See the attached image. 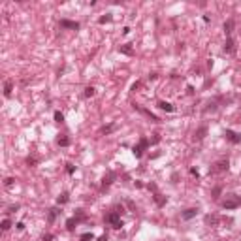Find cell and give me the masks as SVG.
<instances>
[{"instance_id":"cell-36","label":"cell","mask_w":241,"mask_h":241,"mask_svg":"<svg viewBox=\"0 0 241 241\" xmlns=\"http://www.w3.org/2000/svg\"><path fill=\"white\" fill-rule=\"evenodd\" d=\"M158 141H160V136H155V138L151 140V143H158Z\"/></svg>"},{"instance_id":"cell-8","label":"cell","mask_w":241,"mask_h":241,"mask_svg":"<svg viewBox=\"0 0 241 241\" xmlns=\"http://www.w3.org/2000/svg\"><path fill=\"white\" fill-rule=\"evenodd\" d=\"M115 177H117V175H115L113 172H107V175H104V179H102V187H104V189L109 187V185L115 181Z\"/></svg>"},{"instance_id":"cell-40","label":"cell","mask_w":241,"mask_h":241,"mask_svg":"<svg viewBox=\"0 0 241 241\" xmlns=\"http://www.w3.org/2000/svg\"><path fill=\"white\" fill-rule=\"evenodd\" d=\"M239 100H241V96H239Z\"/></svg>"},{"instance_id":"cell-10","label":"cell","mask_w":241,"mask_h":241,"mask_svg":"<svg viewBox=\"0 0 241 241\" xmlns=\"http://www.w3.org/2000/svg\"><path fill=\"white\" fill-rule=\"evenodd\" d=\"M119 53H123V55H134V49H132V45L130 43H123L121 47H119Z\"/></svg>"},{"instance_id":"cell-11","label":"cell","mask_w":241,"mask_h":241,"mask_svg":"<svg viewBox=\"0 0 241 241\" xmlns=\"http://www.w3.org/2000/svg\"><path fill=\"white\" fill-rule=\"evenodd\" d=\"M158 107H160L162 111H168V113H172V111L175 109V107H173L170 102H164V100H160V102H158Z\"/></svg>"},{"instance_id":"cell-4","label":"cell","mask_w":241,"mask_h":241,"mask_svg":"<svg viewBox=\"0 0 241 241\" xmlns=\"http://www.w3.org/2000/svg\"><path fill=\"white\" fill-rule=\"evenodd\" d=\"M224 138H226L230 143H241V134L234 132V130H224Z\"/></svg>"},{"instance_id":"cell-29","label":"cell","mask_w":241,"mask_h":241,"mask_svg":"<svg viewBox=\"0 0 241 241\" xmlns=\"http://www.w3.org/2000/svg\"><path fill=\"white\" fill-rule=\"evenodd\" d=\"M74 170H75L74 164H66V172H68V173H74Z\"/></svg>"},{"instance_id":"cell-21","label":"cell","mask_w":241,"mask_h":241,"mask_svg":"<svg viewBox=\"0 0 241 241\" xmlns=\"http://www.w3.org/2000/svg\"><path fill=\"white\" fill-rule=\"evenodd\" d=\"M232 28H234V21H226V23H224V32H226V34H230V32H232Z\"/></svg>"},{"instance_id":"cell-18","label":"cell","mask_w":241,"mask_h":241,"mask_svg":"<svg viewBox=\"0 0 241 241\" xmlns=\"http://www.w3.org/2000/svg\"><path fill=\"white\" fill-rule=\"evenodd\" d=\"M232 51H234V41L228 38V40H226V43H224V53H232Z\"/></svg>"},{"instance_id":"cell-27","label":"cell","mask_w":241,"mask_h":241,"mask_svg":"<svg viewBox=\"0 0 241 241\" xmlns=\"http://www.w3.org/2000/svg\"><path fill=\"white\" fill-rule=\"evenodd\" d=\"M13 183H15V179H13V177H8V179L4 181V185H6V187H11Z\"/></svg>"},{"instance_id":"cell-24","label":"cell","mask_w":241,"mask_h":241,"mask_svg":"<svg viewBox=\"0 0 241 241\" xmlns=\"http://www.w3.org/2000/svg\"><path fill=\"white\" fill-rule=\"evenodd\" d=\"M113 130H115V124H107V126L102 128V134H109V132H113Z\"/></svg>"},{"instance_id":"cell-20","label":"cell","mask_w":241,"mask_h":241,"mask_svg":"<svg viewBox=\"0 0 241 241\" xmlns=\"http://www.w3.org/2000/svg\"><path fill=\"white\" fill-rule=\"evenodd\" d=\"M68 200H70V198H68V194L64 192V194H60V196L57 198V204H58V205H62V204H66Z\"/></svg>"},{"instance_id":"cell-26","label":"cell","mask_w":241,"mask_h":241,"mask_svg":"<svg viewBox=\"0 0 241 241\" xmlns=\"http://www.w3.org/2000/svg\"><path fill=\"white\" fill-rule=\"evenodd\" d=\"M26 164H28V166H36V164H38V158H36V156H28V158H26Z\"/></svg>"},{"instance_id":"cell-34","label":"cell","mask_w":241,"mask_h":241,"mask_svg":"<svg viewBox=\"0 0 241 241\" xmlns=\"http://www.w3.org/2000/svg\"><path fill=\"white\" fill-rule=\"evenodd\" d=\"M15 226H17V230H25V222H17Z\"/></svg>"},{"instance_id":"cell-30","label":"cell","mask_w":241,"mask_h":241,"mask_svg":"<svg viewBox=\"0 0 241 241\" xmlns=\"http://www.w3.org/2000/svg\"><path fill=\"white\" fill-rule=\"evenodd\" d=\"M140 87H141V83H140V81H136V83H134V85H132V90H138V89H140Z\"/></svg>"},{"instance_id":"cell-31","label":"cell","mask_w":241,"mask_h":241,"mask_svg":"<svg viewBox=\"0 0 241 241\" xmlns=\"http://www.w3.org/2000/svg\"><path fill=\"white\" fill-rule=\"evenodd\" d=\"M147 189H149V190H155V192H156V185H155V183H149V185H147Z\"/></svg>"},{"instance_id":"cell-22","label":"cell","mask_w":241,"mask_h":241,"mask_svg":"<svg viewBox=\"0 0 241 241\" xmlns=\"http://www.w3.org/2000/svg\"><path fill=\"white\" fill-rule=\"evenodd\" d=\"M9 226H11V221H9V219H4V221H2V224H0V228H2L4 232H6V230H9Z\"/></svg>"},{"instance_id":"cell-25","label":"cell","mask_w":241,"mask_h":241,"mask_svg":"<svg viewBox=\"0 0 241 241\" xmlns=\"http://www.w3.org/2000/svg\"><path fill=\"white\" fill-rule=\"evenodd\" d=\"M55 121H57V123H64V115H62L60 111H55Z\"/></svg>"},{"instance_id":"cell-17","label":"cell","mask_w":241,"mask_h":241,"mask_svg":"<svg viewBox=\"0 0 241 241\" xmlns=\"http://www.w3.org/2000/svg\"><path fill=\"white\" fill-rule=\"evenodd\" d=\"M205 222H207V224H211V226H217L219 217H215V215H207V217H205Z\"/></svg>"},{"instance_id":"cell-9","label":"cell","mask_w":241,"mask_h":241,"mask_svg":"<svg viewBox=\"0 0 241 241\" xmlns=\"http://www.w3.org/2000/svg\"><path fill=\"white\" fill-rule=\"evenodd\" d=\"M196 215H198V209H196V207H190V209H187V211L181 215V219H183V221H190V219H194Z\"/></svg>"},{"instance_id":"cell-15","label":"cell","mask_w":241,"mask_h":241,"mask_svg":"<svg viewBox=\"0 0 241 241\" xmlns=\"http://www.w3.org/2000/svg\"><path fill=\"white\" fill-rule=\"evenodd\" d=\"M57 145H58V147H68V145H70V138H66V136H60V138L57 140Z\"/></svg>"},{"instance_id":"cell-28","label":"cell","mask_w":241,"mask_h":241,"mask_svg":"<svg viewBox=\"0 0 241 241\" xmlns=\"http://www.w3.org/2000/svg\"><path fill=\"white\" fill-rule=\"evenodd\" d=\"M81 241H92V234H83V236H81Z\"/></svg>"},{"instance_id":"cell-32","label":"cell","mask_w":241,"mask_h":241,"mask_svg":"<svg viewBox=\"0 0 241 241\" xmlns=\"http://www.w3.org/2000/svg\"><path fill=\"white\" fill-rule=\"evenodd\" d=\"M219 194H221V189H219V187H217V189H215V190H213V198H219Z\"/></svg>"},{"instance_id":"cell-37","label":"cell","mask_w":241,"mask_h":241,"mask_svg":"<svg viewBox=\"0 0 241 241\" xmlns=\"http://www.w3.org/2000/svg\"><path fill=\"white\" fill-rule=\"evenodd\" d=\"M190 173H192V175H196V177L200 175V173H198V170H194V168H190Z\"/></svg>"},{"instance_id":"cell-12","label":"cell","mask_w":241,"mask_h":241,"mask_svg":"<svg viewBox=\"0 0 241 241\" xmlns=\"http://www.w3.org/2000/svg\"><path fill=\"white\" fill-rule=\"evenodd\" d=\"M11 90H13V83L8 79V81L4 83V96H6V98H9V96H11Z\"/></svg>"},{"instance_id":"cell-14","label":"cell","mask_w":241,"mask_h":241,"mask_svg":"<svg viewBox=\"0 0 241 241\" xmlns=\"http://www.w3.org/2000/svg\"><path fill=\"white\" fill-rule=\"evenodd\" d=\"M58 213H60V211H58L57 207H53V209H49V215H47V221H49V222H55V219L58 217Z\"/></svg>"},{"instance_id":"cell-2","label":"cell","mask_w":241,"mask_h":241,"mask_svg":"<svg viewBox=\"0 0 241 241\" xmlns=\"http://www.w3.org/2000/svg\"><path fill=\"white\" fill-rule=\"evenodd\" d=\"M228 168H230V162H228V158L226 160H219L217 164H213L211 168H209V173H222V172H228Z\"/></svg>"},{"instance_id":"cell-39","label":"cell","mask_w":241,"mask_h":241,"mask_svg":"<svg viewBox=\"0 0 241 241\" xmlns=\"http://www.w3.org/2000/svg\"><path fill=\"white\" fill-rule=\"evenodd\" d=\"M239 205H241V198H239Z\"/></svg>"},{"instance_id":"cell-23","label":"cell","mask_w":241,"mask_h":241,"mask_svg":"<svg viewBox=\"0 0 241 241\" xmlns=\"http://www.w3.org/2000/svg\"><path fill=\"white\" fill-rule=\"evenodd\" d=\"M111 19H113V17H111V15H109V13H107V15H102V17H100V19H98V23H100V25H104V23H109V21H111Z\"/></svg>"},{"instance_id":"cell-13","label":"cell","mask_w":241,"mask_h":241,"mask_svg":"<svg viewBox=\"0 0 241 241\" xmlns=\"http://www.w3.org/2000/svg\"><path fill=\"white\" fill-rule=\"evenodd\" d=\"M153 198H155V202H156V205H160V207H162V205L166 204V196H162L160 192H155V196H153Z\"/></svg>"},{"instance_id":"cell-33","label":"cell","mask_w":241,"mask_h":241,"mask_svg":"<svg viewBox=\"0 0 241 241\" xmlns=\"http://www.w3.org/2000/svg\"><path fill=\"white\" fill-rule=\"evenodd\" d=\"M187 92H189V94H194V87H192V85H189V87H187Z\"/></svg>"},{"instance_id":"cell-19","label":"cell","mask_w":241,"mask_h":241,"mask_svg":"<svg viewBox=\"0 0 241 241\" xmlns=\"http://www.w3.org/2000/svg\"><path fill=\"white\" fill-rule=\"evenodd\" d=\"M94 92H96V90H94V87H87V89H85V92H83V96H85V98H90V96H94Z\"/></svg>"},{"instance_id":"cell-5","label":"cell","mask_w":241,"mask_h":241,"mask_svg":"<svg viewBox=\"0 0 241 241\" xmlns=\"http://www.w3.org/2000/svg\"><path fill=\"white\" fill-rule=\"evenodd\" d=\"M60 26H62V28H70V30H79V23H77V21L62 19V21H60Z\"/></svg>"},{"instance_id":"cell-3","label":"cell","mask_w":241,"mask_h":241,"mask_svg":"<svg viewBox=\"0 0 241 241\" xmlns=\"http://www.w3.org/2000/svg\"><path fill=\"white\" fill-rule=\"evenodd\" d=\"M106 221L115 228V230H119L121 226H123V221H121V215H119V211H111L107 217H106Z\"/></svg>"},{"instance_id":"cell-1","label":"cell","mask_w":241,"mask_h":241,"mask_svg":"<svg viewBox=\"0 0 241 241\" xmlns=\"http://www.w3.org/2000/svg\"><path fill=\"white\" fill-rule=\"evenodd\" d=\"M149 145H151V141H149L147 138H141V140H140V143L132 147V153H134V156H136V158H140V156L143 155V151H145Z\"/></svg>"},{"instance_id":"cell-7","label":"cell","mask_w":241,"mask_h":241,"mask_svg":"<svg viewBox=\"0 0 241 241\" xmlns=\"http://www.w3.org/2000/svg\"><path fill=\"white\" fill-rule=\"evenodd\" d=\"M205 136H207V126H200V128L194 132V141H202Z\"/></svg>"},{"instance_id":"cell-6","label":"cell","mask_w":241,"mask_h":241,"mask_svg":"<svg viewBox=\"0 0 241 241\" xmlns=\"http://www.w3.org/2000/svg\"><path fill=\"white\" fill-rule=\"evenodd\" d=\"M222 207H224V209H236V207H239V200H236V198H228V200L222 202Z\"/></svg>"},{"instance_id":"cell-38","label":"cell","mask_w":241,"mask_h":241,"mask_svg":"<svg viewBox=\"0 0 241 241\" xmlns=\"http://www.w3.org/2000/svg\"><path fill=\"white\" fill-rule=\"evenodd\" d=\"M98 241H107V238H106V236H100V238H98Z\"/></svg>"},{"instance_id":"cell-16","label":"cell","mask_w":241,"mask_h":241,"mask_svg":"<svg viewBox=\"0 0 241 241\" xmlns=\"http://www.w3.org/2000/svg\"><path fill=\"white\" fill-rule=\"evenodd\" d=\"M77 222H79V217H77V219H75V217H72V219H68V221H66V228H68V230H74Z\"/></svg>"},{"instance_id":"cell-35","label":"cell","mask_w":241,"mask_h":241,"mask_svg":"<svg viewBox=\"0 0 241 241\" xmlns=\"http://www.w3.org/2000/svg\"><path fill=\"white\" fill-rule=\"evenodd\" d=\"M51 239H53V236H51V234H47V236H43V239H41V241H51Z\"/></svg>"}]
</instances>
